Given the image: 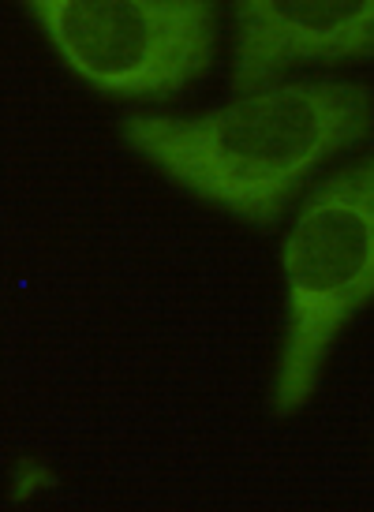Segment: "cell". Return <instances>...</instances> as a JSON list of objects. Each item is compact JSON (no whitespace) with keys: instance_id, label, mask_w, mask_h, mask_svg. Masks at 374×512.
<instances>
[{"instance_id":"cell-1","label":"cell","mask_w":374,"mask_h":512,"mask_svg":"<svg viewBox=\"0 0 374 512\" xmlns=\"http://www.w3.org/2000/svg\"><path fill=\"white\" fill-rule=\"evenodd\" d=\"M371 128V90L326 79L259 86L202 116H131L124 139L202 202L251 225H274L300 187Z\"/></svg>"},{"instance_id":"cell-2","label":"cell","mask_w":374,"mask_h":512,"mask_svg":"<svg viewBox=\"0 0 374 512\" xmlns=\"http://www.w3.org/2000/svg\"><path fill=\"white\" fill-rule=\"evenodd\" d=\"M285 341L277 415L311 400L341 329L374 299V154L311 191L281 247Z\"/></svg>"},{"instance_id":"cell-3","label":"cell","mask_w":374,"mask_h":512,"mask_svg":"<svg viewBox=\"0 0 374 512\" xmlns=\"http://www.w3.org/2000/svg\"><path fill=\"white\" fill-rule=\"evenodd\" d=\"M57 57L109 98H173L217 45L214 0H23Z\"/></svg>"},{"instance_id":"cell-4","label":"cell","mask_w":374,"mask_h":512,"mask_svg":"<svg viewBox=\"0 0 374 512\" xmlns=\"http://www.w3.org/2000/svg\"><path fill=\"white\" fill-rule=\"evenodd\" d=\"M341 60H374V0H236V90Z\"/></svg>"}]
</instances>
